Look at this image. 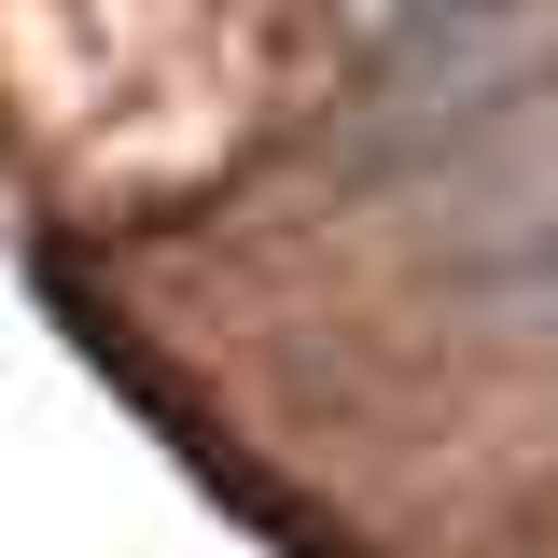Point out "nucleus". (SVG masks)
<instances>
[{
  "label": "nucleus",
  "instance_id": "nucleus-1",
  "mask_svg": "<svg viewBox=\"0 0 558 558\" xmlns=\"http://www.w3.org/2000/svg\"><path fill=\"white\" fill-rule=\"evenodd\" d=\"M488 307H502V322H531V336H558V223L502 238V266H488Z\"/></svg>",
  "mask_w": 558,
  "mask_h": 558
},
{
  "label": "nucleus",
  "instance_id": "nucleus-2",
  "mask_svg": "<svg viewBox=\"0 0 558 558\" xmlns=\"http://www.w3.org/2000/svg\"><path fill=\"white\" fill-rule=\"evenodd\" d=\"M405 14H502V0H405Z\"/></svg>",
  "mask_w": 558,
  "mask_h": 558
}]
</instances>
